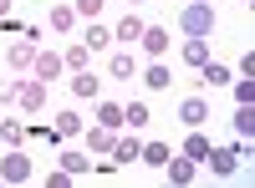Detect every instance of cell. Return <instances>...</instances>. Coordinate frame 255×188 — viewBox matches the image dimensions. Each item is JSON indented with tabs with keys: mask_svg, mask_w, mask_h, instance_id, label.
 <instances>
[{
	"mask_svg": "<svg viewBox=\"0 0 255 188\" xmlns=\"http://www.w3.org/2000/svg\"><path fill=\"white\" fill-rule=\"evenodd\" d=\"M235 102H240V107H245V102H255V81H250V76L235 81Z\"/></svg>",
	"mask_w": 255,
	"mask_h": 188,
	"instance_id": "f1b7e54d",
	"label": "cell"
},
{
	"mask_svg": "<svg viewBox=\"0 0 255 188\" xmlns=\"http://www.w3.org/2000/svg\"><path fill=\"white\" fill-rule=\"evenodd\" d=\"M199 5H204V0H199Z\"/></svg>",
	"mask_w": 255,
	"mask_h": 188,
	"instance_id": "d6a6232c",
	"label": "cell"
},
{
	"mask_svg": "<svg viewBox=\"0 0 255 188\" xmlns=\"http://www.w3.org/2000/svg\"><path fill=\"white\" fill-rule=\"evenodd\" d=\"M184 61H189V66H204V61H209V46H204L199 36H189V41H184Z\"/></svg>",
	"mask_w": 255,
	"mask_h": 188,
	"instance_id": "9a60e30c",
	"label": "cell"
},
{
	"mask_svg": "<svg viewBox=\"0 0 255 188\" xmlns=\"http://www.w3.org/2000/svg\"><path fill=\"white\" fill-rule=\"evenodd\" d=\"M82 46H87V51H108V46H113V31H108V26H97V20H87V36H82Z\"/></svg>",
	"mask_w": 255,
	"mask_h": 188,
	"instance_id": "9c48e42d",
	"label": "cell"
},
{
	"mask_svg": "<svg viewBox=\"0 0 255 188\" xmlns=\"http://www.w3.org/2000/svg\"><path fill=\"white\" fill-rule=\"evenodd\" d=\"M179 122H184V127H204V122H209V102L204 97H184L179 102Z\"/></svg>",
	"mask_w": 255,
	"mask_h": 188,
	"instance_id": "277c9868",
	"label": "cell"
},
{
	"mask_svg": "<svg viewBox=\"0 0 255 188\" xmlns=\"http://www.w3.org/2000/svg\"><path fill=\"white\" fill-rule=\"evenodd\" d=\"M240 153H245L240 142H235V148H209V158H204V163H209V168H215L220 178H230V173L240 168Z\"/></svg>",
	"mask_w": 255,
	"mask_h": 188,
	"instance_id": "3957f363",
	"label": "cell"
},
{
	"mask_svg": "<svg viewBox=\"0 0 255 188\" xmlns=\"http://www.w3.org/2000/svg\"><path fill=\"white\" fill-rule=\"evenodd\" d=\"M184 158H194V163H204V158H209V137H204L199 127H189V142H184Z\"/></svg>",
	"mask_w": 255,
	"mask_h": 188,
	"instance_id": "5bb4252c",
	"label": "cell"
},
{
	"mask_svg": "<svg viewBox=\"0 0 255 188\" xmlns=\"http://www.w3.org/2000/svg\"><path fill=\"white\" fill-rule=\"evenodd\" d=\"M108 66H113V76L123 81V76H133V71H138V61H133V56H128V51H118V56L108 61Z\"/></svg>",
	"mask_w": 255,
	"mask_h": 188,
	"instance_id": "d4e9b609",
	"label": "cell"
},
{
	"mask_svg": "<svg viewBox=\"0 0 255 188\" xmlns=\"http://www.w3.org/2000/svg\"><path fill=\"white\" fill-rule=\"evenodd\" d=\"M87 148H92V153H113V127H102V122H97V127L87 132Z\"/></svg>",
	"mask_w": 255,
	"mask_h": 188,
	"instance_id": "e0dca14e",
	"label": "cell"
},
{
	"mask_svg": "<svg viewBox=\"0 0 255 188\" xmlns=\"http://www.w3.org/2000/svg\"><path fill=\"white\" fill-rule=\"evenodd\" d=\"M20 112H41L46 107V81H20Z\"/></svg>",
	"mask_w": 255,
	"mask_h": 188,
	"instance_id": "8992f818",
	"label": "cell"
},
{
	"mask_svg": "<svg viewBox=\"0 0 255 188\" xmlns=\"http://www.w3.org/2000/svg\"><path fill=\"white\" fill-rule=\"evenodd\" d=\"M46 20H51V31H61V36H67V31L77 26V10H72V5H56V10L46 15Z\"/></svg>",
	"mask_w": 255,
	"mask_h": 188,
	"instance_id": "2e32d148",
	"label": "cell"
},
{
	"mask_svg": "<svg viewBox=\"0 0 255 188\" xmlns=\"http://www.w3.org/2000/svg\"><path fill=\"white\" fill-rule=\"evenodd\" d=\"M138 36H143V20H138V15H123L118 31H113V41H138Z\"/></svg>",
	"mask_w": 255,
	"mask_h": 188,
	"instance_id": "ac0fdd59",
	"label": "cell"
},
{
	"mask_svg": "<svg viewBox=\"0 0 255 188\" xmlns=\"http://www.w3.org/2000/svg\"><path fill=\"white\" fill-rule=\"evenodd\" d=\"M61 61H67V66H72V71H87V46H72V51H67V56H61Z\"/></svg>",
	"mask_w": 255,
	"mask_h": 188,
	"instance_id": "4316f807",
	"label": "cell"
},
{
	"mask_svg": "<svg viewBox=\"0 0 255 188\" xmlns=\"http://www.w3.org/2000/svg\"><path fill=\"white\" fill-rule=\"evenodd\" d=\"M199 178V168H194V158H168V183H179V188H189Z\"/></svg>",
	"mask_w": 255,
	"mask_h": 188,
	"instance_id": "52a82bcc",
	"label": "cell"
},
{
	"mask_svg": "<svg viewBox=\"0 0 255 188\" xmlns=\"http://www.w3.org/2000/svg\"><path fill=\"white\" fill-rule=\"evenodd\" d=\"M0 142H5V148H20V142H26V127H20V122H5V117H0Z\"/></svg>",
	"mask_w": 255,
	"mask_h": 188,
	"instance_id": "d6986e66",
	"label": "cell"
},
{
	"mask_svg": "<svg viewBox=\"0 0 255 188\" xmlns=\"http://www.w3.org/2000/svg\"><path fill=\"white\" fill-rule=\"evenodd\" d=\"M138 153H143L138 137H113V163H138Z\"/></svg>",
	"mask_w": 255,
	"mask_h": 188,
	"instance_id": "8fae6325",
	"label": "cell"
},
{
	"mask_svg": "<svg viewBox=\"0 0 255 188\" xmlns=\"http://www.w3.org/2000/svg\"><path fill=\"white\" fill-rule=\"evenodd\" d=\"M168 81H174V76H168L163 61H153V66L143 71V87H148V92H168Z\"/></svg>",
	"mask_w": 255,
	"mask_h": 188,
	"instance_id": "4fadbf2b",
	"label": "cell"
},
{
	"mask_svg": "<svg viewBox=\"0 0 255 188\" xmlns=\"http://www.w3.org/2000/svg\"><path fill=\"white\" fill-rule=\"evenodd\" d=\"M20 97V81H0V102H15Z\"/></svg>",
	"mask_w": 255,
	"mask_h": 188,
	"instance_id": "4dcf8cb0",
	"label": "cell"
},
{
	"mask_svg": "<svg viewBox=\"0 0 255 188\" xmlns=\"http://www.w3.org/2000/svg\"><path fill=\"white\" fill-rule=\"evenodd\" d=\"M97 122H102V127H123V107H118V102H102V107H97Z\"/></svg>",
	"mask_w": 255,
	"mask_h": 188,
	"instance_id": "7402d4cb",
	"label": "cell"
},
{
	"mask_svg": "<svg viewBox=\"0 0 255 188\" xmlns=\"http://www.w3.org/2000/svg\"><path fill=\"white\" fill-rule=\"evenodd\" d=\"M138 41H143V51H148V56H163V51H168V31H163V26H143Z\"/></svg>",
	"mask_w": 255,
	"mask_h": 188,
	"instance_id": "ba28073f",
	"label": "cell"
},
{
	"mask_svg": "<svg viewBox=\"0 0 255 188\" xmlns=\"http://www.w3.org/2000/svg\"><path fill=\"white\" fill-rule=\"evenodd\" d=\"M31 61H36V46H31V41H15V46H10V66L20 71V66H31Z\"/></svg>",
	"mask_w": 255,
	"mask_h": 188,
	"instance_id": "44dd1931",
	"label": "cell"
},
{
	"mask_svg": "<svg viewBox=\"0 0 255 188\" xmlns=\"http://www.w3.org/2000/svg\"><path fill=\"white\" fill-rule=\"evenodd\" d=\"M148 122V102H128L123 107V127H143Z\"/></svg>",
	"mask_w": 255,
	"mask_h": 188,
	"instance_id": "ffe728a7",
	"label": "cell"
},
{
	"mask_svg": "<svg viewBox=\"0 0 255 188\" xmlns=\"http://www.w3.org/2000/svg\"><path fill=\"white\" fill-rule=\"evenodd\" d=\"M10 5H15V0H0V26H5V20H10Z\"/></svg>",
	"mask_w": 255,
	"mask_h": 188,
	"instance_id": "1f68e13d",
	"label": "cell"
},
{
	"mask_svg": "<svg viewBox=\"0 0 255 188\" xmlns=\"http://www.w3.org/2000/svg\"><path fill=\"white\" fill-rule=\"evenodd\" d=\"M143 163H148V168H163V163H168V148H163V142H143V153H138Z\"/></svg>",
	"mask_w": 255,
	"mask_h": 188,
	"instance_id": "603a6c76",
	"label": "cell"
},
{
	"mask_svg": "<svg viewBox=\"0 0 255 188\" xmlns=\"http://www.w3.org/2000/svg\"><path fill=\"white\" fill-rule=\"evenodd\" d=\"M67 87H72V97H82V102H92V97H97V87H102V81H97L92 71H77V76L67 81Z\"/></svg>",
	"mask_w": 255,
	"mask_h": 188,
	"instance_id": "30bf717a",
	"label": "cell"
},
{
	"mask_svg": "<svg viewBox=\"0 0 255 188\" xmlns=\"http://www.w3.org/2000/svg\"><path fill=\"white\" fill-rule=\"evenodd\" d=\"M179 26H184V36H199V41H204L209 31H215V10L194 0V5H184V10H179Z\"/></svg>",
	"mask_w": 255,
	"mask_h": 188,
	"instance_id": "6da1fadb",
	"label": "cell"
},
{
	"mask_svg": "<svg viewBox=\"0 0 255 188\" xmlns=\"http://www.w3.org/2000/svg\"><path fill=\"white\" fill-rule=\"evenodd\" d=\"M77 132H82V117L77 112H61L56 117V137H77Z\"/></svg>",
	"mask_w": 255,
	"mask_h": 188,
	"instance_id": "484cf974",
	"label": "cell"
},
{
	"mask_svg": "<svg viewBox=\"0 0 255 188\" xmlns=\"http://www.w3.org/2000/svg\"><path fill=\"white\" fill-rule=\"evenodd\" d=\"M235 137L245 142V148H250V137H255V107H250V102L235 112Z\"/></svg>",
	"mask_w": 255,
	"mask_h": 188,
	"instance_id": "7c38bea8",
	"label": "cell"
},
{
	"mask_svg": "<svg viewBox=\"0 0 255 188\" xmlns=\"http://www.w3.org/2000/svg\"><path fill=\"white\" fill-rule=\"evenodd\" d=\"M245 5H250V0H245Z\"/></svg>",
	"mask_w": 255,
	"mask_h": 188,
	"instance_id": "836d02e7",
	"label": "cell"
},
{
	"mask_svg": "<svg viewBox=\"0 0 255 188\" xmlns=\"http://www.w3.org/2000/svg\"><path fill=\"white\" fill-rule=\"evenodd\" d=\"M0 183H31V158L20 148H10L5 158H0Z\"/></svg>",
	"mask_w": 255,
	"mask_h": 188,
	"instance_id": "7a4b0ae2",
	"label": "cell"
},
{
	"mask_svg": "<svg viewBox=\"0 0 255 188\" xmlns=\"http://www.w3.org/2000/svg\"><path fill=\"white\" fill-rule=\"evenodd\" d=\"M133 5H138V0H133Z\"/></svg>",
	"mask_w": 255,
	"mask_h": 188,
	"instance_id": "e575fe53",
	"label": "cell"
},
{
	"mask_svg": "<svg viewBox=\"0 0 255 188\" xmlns=\"http://www.w3.org/2000/svg\"><path fill=\"white\" fill-rule=\"evenodd\" d=\"M72 10H82V15H87V20H97V15H102V0H77Z\"/></svg>",
	"mask_w": 255,
	"mask_h": 188,
	"instance_id": "f546056e",
	"label": "cell"
},
{
	"mask_svg": "<svg viewBox=\"0 0 255 188\" xmlns=\"http://www.w3.org/2000/svg\"><path fill=\"white\" fill-rule=\"evenodd\" d=\"M204 81H209V87H225V81H230V66H220V61H204Z\"/></svg>",
	"mask_w": 255,
	"mask_h": 188,
	"instance_id": "cb8c5ba5",
	"label": "cell"
},
{
	"mask_svg": "<svg viewBox=\"0 0 255 188\" xmlns=\"http://www.w3.org/2000/svg\"><path fill=\"white\" fill-rule=\"evenodd\" d=\"M31 71H36V81H56L61 71H67V61H61L56 51H36V61H31Z\"/></svg>",
	"mask_w": 255,
	"mask_h": 188,
	"instance_id": "5b68a950",
	"label": "cell"
},
{
	"mask_svg": "<svg viewBox=\"0 0 255 188\" xmlns=\"http://www.w3.org/2000/svg\"><path fill=\"white\" fill-rule=\"evenodd\" d=\"M61 168L77 178V173H87V163H82V153H61Z\"/></svg>",
	"mask_w": 255,
	"mask_h": 188,
	"instance_id": "83f0119b",
	"label": "cell"
}]
</instances>
